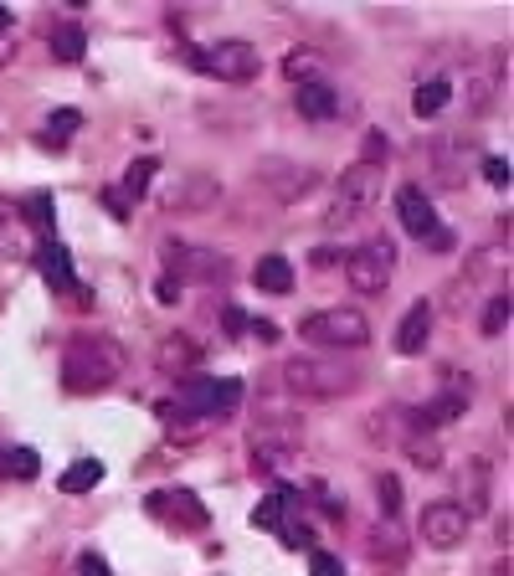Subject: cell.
Listing matches in <instances>:
<instances>
[{"instance_id": "6da1fadb", "label": "cell", "mask_w": 514, "mask_h": 576, "mask_svg": "<svg viewBox=\"0 0 514 576\" xmlns=\"http://www.w3.org/2000/svg\"><path fill=\"white\" fill-rule=\"evenodd\" d=\"M124 371H129V355L108 335H72V345L62 350V386L72 396H98Z\"/></svg>"}, {"instance_id": "7a4b0ae2", "label": "cell", "mask_w": 514, "mask_h": 576, "mask_svg": "<svg viewBox=\"0 0 514 576\" xmlns=\"http://www.w3.org/2000/svg\"><path fill=\"white\" fill-rule=\"evenodd\" d=\"M381 180H386V165L355 160V165L340 175V191H335V206L324 211V227H329V232H345V227L360 222V216H371V206L381 201Z\"/></svg>"}, {"instance_id": "3957f363", "label": "cell", "mask_w": 514, "mask_h": 576, "mask_svg": "<svg viewBox=\"0 0 514 576\" xmlns=\"http://www.w3.org/2000/svg\"><path fill=\"white\" fill-rule=\"evenodd\" d=\"M299 340L319 345V350H360L371 345V319L355 304H335V309H314L299 319Z\"/></svg>"}, {"instance_id": "277c9868", "label": "cell", "mask_w": 514, "mask_h": 576, "mask_svg": "<svg viewBox=\"0 0 514 576\" xmlns=\"http://www.w3.org/2000/svg\"><path fill=\"white\" fill-rule=\"evenodd\" d=\"M283 386L299 391V396H314V402H335V396H350L360 386V371L340 366V360H288L283 366Z\"/></svg>"}, {"instance_id": "5b68a950", "label": "cell", "mask_w": 514, "mask_h": 576, "mask_svg": "<svg viewBox=\"0 0 514 576\" xmlns=\"http://www.w3.org/2000/svg\"><path fill=\"white\" fill-rule=\"evenodd\" d=\"M396 273V247L391 237H365L360 247L345 252V283L355 294H386Z\"/></svg>"}, {"instance_id": "8992f818", "label": "cell", "mask_w": 514, "mask_h": 576, "mask_svg": "<svg viewBox=\"0 0 514 576\" xmlns=\"http://www.w3.org/2000/svg\"><path fill=\"white\" fill-rule=\"evenodd\" d=\"M170 407L196 412V417H232L242 407V381H232V376H186L175 386Z\"/></svg>"}, {"instance_id": "52a82bcc", "label": "cell", "mask_w": 514, "mask_h": 576, "mask_svg": "<svg viewBox=\"0 0 514 576\" xmlns=\"http://www.w3.org/2000/svg\"><path fill=\"white\" fill-rule=\"evenodd\" d=\"M196 67L211 72L216 83H252L257 72H263V57H257V47L242 42V36H227V42H211L206 52H196Z\"/></svg>"}, {"instance_id": "ba28073f", "label": "cell", "mask_w": 514, "mask_h": 576, "mask_svg": "<svg viewBox=\"0 0 514 576\" xmlns=\"http://www.w3.org/2000/svg\"><path fill=\"white\" fill-rule=\"evenodd\" d=\"M150 515L165 520V525H175V530H191V535H201L211 525L201 494H191V489H160V494H150Z\"/></svg>"}, {"instance_id": "9c48e42d", "label": "cell", "mask_w": 514, "mask_h": 576, "mask_svg": "<svg viewBox=\"0 0 514 576\" xmlns=\"http://www.w3.org/2000/svg\"><path fill=\"white\" fill-rule=\"evenodd\" d=\"M417 530H422V540H427L432 551H453V546H463V540H468V515L458 510L453 499H437V504H427V510H422Z\"/></svg>"}, {"instance_id": "30bf717a", "label": "cell", "mask_w": 514, "mask_h": 576, "mask_svg": "<svg viewBox=\"0 0 514 576\" xmlns=\"http://www.w3.org/2000/svg\"><path fill=\"white\" fill-rule=\"evenodd\" d=\"M211 206H222V180L206 175V170L180 175L165 191V211H180V216H196V211H211Z\"/></svg>"}, {"instance_id": "8fae6325", "label": "cell", "mask_w": 514, "mask_h": 576, "mask_svg": "<svg viewBox=\"0 0 514 576\" xmlns=\"http://www.w3.org/2000/svg\"><path fill=\"white\" fill-rule=\"evenodd\" d=\"M458 494H463V499H453V504H458V510H463L468 520L489 510V499H494V463H489L484 453L463 463V474H458Z\"/></svg>"}, {"instance_id": "7c38bea8", "label": "cell", "mask_w": 514, "mask_h": 576, "mask_svg": "<svg viewBox=\"0 0 514 576\" xmlns=\"http://www.w3.org/2000/svg\"><path fill=\"white\" fill-rule=\"evenodd\" d=\"M499 78H504V62H499V57L463 67V114H468V119H479L484 108L494 103V93H499Z\"/></svg>"}, {"instance_id": "4fadbf2b", "label": "cell", "mask_w": 514, "mask_h": 576, "mask_svg": "<svg viewBox=\"0 0 514 576\" xmlns=\"http://www.w3.org/2000/svg\"><path fill=\"white\" fill-rule=\"evenodd\" d=\"M396 216H401V227H407V237L427 242L432 232H443L437 227V211H432V196L417 186V180H407V186L396 191Z\"/></svg>"}, {"instance_id": "5bb4252c", "label": "cell", "mask_w": 514, "mask_h": 576, "mask_svg": "<svg viewBox=\"0 0 514 576\" xmlns=\"http://www.w3.org/2000/svg\"><path fill=\"white\" fill-rule=\"evenodd\" d=\"M293 103H299V114H304L309 124H329V119L340 114V93H335V83H329V78H314V72L293 83Z\"/></svg>"}, {"instance_id": "9a60e30c", "label": "cell", "mask_w": 514, "mask_h": 576, "mask_svg": "<svg viewBox=\"0 0 514 576\" xmlns=\"http://www.w3.org/2000/svg\"><path fill=\"white\" fill-rule=\"evenodd\" d=\"M165 263H170V278H186V273L227 278V258H222V252H201L191 242H165Z\"/></svg>"}, {"instance_id": "2e32d148", "label": "cell", "mask_w": 514, "mask_h": 576, "mask_svg": "<svg viewBox=\"0 0 514 576\" xmlns=\"http://www.w3.org/2000/svg\"><path fill=\"white\" fill-rule=\"evenodd\" d=\"M36 273L47 278L52 294L78 299V273H72V258H67V247H62V242H42V247H36Z\"/></svg>"}, {"instance_id": "e0dca14e", "label": "cell", "mask_w": 514, "mask_h": 576, "mask_svg": "<svg viewBox=\"0 0 514 576\" xmlns=\"http://www.w3.org/2000/svg\"><path fill=\"white\" fill-rule=\"evenodd\" d=\"M196 366H201V345L191 340V335H165L160 345H155V371H165V376H196Z\"/></svg>"}, {"instance_id": "ac0fdd59", "label": "cell", "mask_w": 514, "mask_h": 576, "mask_svg": "<svg viewBox=\"0 0 514 576\" xmlns=\"http://www.w3.org/2000/svg\"><path fill=\"white\" fill-rule=\"evenodd\" d=\"M427 340H432V304L417 299L407 314H401V324H396V350L401 355H422Z\"/></svg>"}, {"instance_id": "d6986e66", "label": "cell", "mask_w": 514, "mask_h": 576, "mask_svg": "<svg viewBox=\"0 0 514 576\" xmlns=\"http://www.w3.org/2000/svg\"><path fill=\"white\" fill-rule=\"evenodd\" d=\"M463 412H468V386H453V391H443V396H432V402H427L422 412H412V417H417L422 432H432V427L458 422Z\"/></svg>"}, {"instance_id": "ffe728a7", "label": "cell", "mask_w": 514, "mask_h": 576, "mask_svg": "<svg viewBox=\"0 0 514 576\" xmlns=\"http://www.w3.org/2000/svg\"><path fill=\"white\" fill-rule=\"evenodd\" d=\"M463 134H448V139H437L432 144V175H437V186H448L458 191L463 186Z\"/></svg>"}, {"instance_id": "44dd1931", "label": "cell", "mask_w": 514, "mask_h": 576, "mask_svg": "<svg viewBox=\"0 0 514 576\" xmlns=\"http://www.w3.org/2000/svg\"><path fill=\"white\" fill-rule=\"evenodd\" d=\"M448 103H453V78L432 72V78H422L417 93H412V114H417V119H437Z\"/></svg>"}, {"instance_id": "7402d4cb", "label": "cell", "mask_w": 514, "mask_h": 576, "mask_svg": "<svg viewBox=\"0 0 514 576\" xmlns=\"http://www.w3.org/2000/svg\"><path fill=\"white\" fill-rule=\"evenodd\" d=\"M257 175H263L268 186L278 191V201H293L299 191H309V186H314V170H299V165H288V160H268Z\"/></svg>"}, {"instance_id": "603a6c76", "label": "cell", "mask_w": 514, "mask_h": 576, "mask_svg": "<svg viewBox=\"0 0 514 576\" xmlns=\"http://www.w3.org/2000/svg\"><path fill=\"white\" fill-rule=\"evenodd\" d=\"M252 283L263 288V294H288V288H293V263L283 258V252H268V258H257Z\"/></svg>"}, {"instance_id": "cb8c5ba5", "label": "cell", "mask_w": 514, "mask_h": 576, "mask_svg": "<svg viewBox=\"0 0 514 576\" xmlns=\"http://www.w3.org/2000/svg\"><path fill=\"white\" fill-rule=\"evenodd\" d=\"M103 474H108L103 458H78V463H67V468H62L57 489H62V494H88V489L103 484Z\"/></svg>"}, {"instance_id": "d4e9b609", "label": "cell", "mask_w": 514, "mask_h": 576, "mask_svg": "<svg viewBox=\"0 0 514 576\" xmlns=\"http://www.w3.org/2000/svg\"><path fill=\"white\" fill-rule=\"evenodd\" d=\"M288 448H293V438H268V432H257L252 438V468L257 474H273V468L288 458Z\"/></svg>"}, {"instance_id": "484cf974", "label": "cell", "mask_w": 514, "mask_h": 576, "mask_svg": "<svg viewBox=\"0 0 514 576\" xmlns=\"http://www.w3.org/2000/svg\"><path fill=\"white\" fill-rule=\"evenodd\" d=\"M0 474L26 484V479L42 474V458H36V448H6V453H0Z\"/></svg>"}, {"instance_id": "4316f807", "label": "cell", "mask_w": 514, "mask_h": 576, "mask_svg": "<svg viewBox=\"0 0 514 576\" xmlns=\"http://www.w3.org/2000/svg\"><path fill=\"white\" fill-rule=\"evenodd\" d=\"M78 129H83V114H78V108H57V114L47 119V129H42V144L62 150V144H67L72 134H78Z\"/></svg>"}, {"instance_id": "83f0119b", "label": "cell", "mask_w": 514, "mask_h": 576, "mask_svg": "<svg viewBox=\"0 0 514 576\" xmlns=\"http://www.w3.org/2000/svg\"><path fill=\"white\" fill-rule=\"evenodd\" d=\"M155 170H160V160H155V155H144V160H134V165H129V175H124V186H119V196H124V201H139L144 191H150V180H155Z\"/></svg>"}, {"instance_id": "f1b7e54d", "label": "cell", "mask_w": 514, "mask_h": 576, "mask_svg": "<svg viewBox=\"0 0 514 576\" xmlns=\"http://www.w3.org/2000/svg\"><path fill=\"white\" fill-rule=\"evenodd\" d=\"M365 551H371V561H391V566H401V556H407V546H401V535H396L391 525H386V530L376 525L371 540H365Z\"/></svg>"}, {"instance_id": "f546056e", "label": "cell", "mask_w": 514, "mask_h": 576, "mask_svg": "<svg viewBox=\"0 0 514 576\" xmlns=\"http://www.w3.org/2000/svg\"><path fill=\"white\" fill-rule=\"evenodd\" d=\"M83 42H88L83 26H57L47 47H52V57H57V62H83Z\"/></svg>"}, {"instance_id": "4dcf8cb0", "label": "cell", "mask_w": 514, "mask_h": 576, "mask_svg": "<svg viewBox=\"0 0 514 576\" xmlns=\"http://www.w3.org/2000/svg\"><path fill=\"white\" fill-rule=\"evenodd\" d=\"M509 330V288L504 294H489V304H484V319H479V335H504Z\"/></svg>"}, {"instance_id": "1f68e13d", "label": "cell", "mask_w": 514, "mask_h": 576, "mask_svg": "<svg viewBox=\"0 0 514 576\" xmlns=\"http://www.w3.org/2000/svg\"><path fill=\"white\" fill-rule=\"evenodd\" d=\"M376 504H381L386 525L401 515V479H396V474H381V479H376Z\"/></svg>"}, {"instance_id": "d6a6232c", "label": "cell", "mask_w": 514, "mask_h": 576, "mask_svg": "<svg viewBox=\"0 0 514 576\" xmlns=\"http://www.w3.org/2000/svg\"><path fill=\"white\" fill-rule=\"evenodd\" d=\"M407 458L417 463V468H443V448H437V438H407Z\"/></svg>"}, {"instance_id": "836d02e7", "label": "cell", "mask_w": 514, "mask_h": 576, "mask_svg": "<svg viewBox=\"0 0 514 576\" xmlns=\"http://www.w3.org/2000/svg\"><path fill=\"white\" fill-rule=\"evenodd\" d=\"M278 535H283L288 551H319V546H314V525H304V520H283Z\"/></svg>"}, {"instance_id": "e575fe53", "label": "cell", "mask_w": 514, "mask_h": 576, "mask_svg": "<svg viewBox=\"0 0 514 576\" xmlns=\"http://www.w3.org/2000/svg\"><path fill=\"white\" fill-rule=\"evenodd\" d=\"M252 520L263 525V530H278V525H283V494L273 489V494H268L263 504H257V515H252Z\"/></svg>"}, {"instance_id": "d590c367", "label": "cell", "mask_w": 514, "mask_h": 576, "mask_svg": "<svg viewBox=\"0 0 514 576\" xmlns=\"http://www.w3.org/2000/svg\"><path fill=\"white\" fill-rule=\"evenodd\" d=\"M479 165H484V180H489V186H499V191L509 186V160H504V155H484Z\"/></svg>"}, {"instance_id": "8d00e7d4", "label": "cell", "mask_w": 514, "mask_h": 576, "mask_svg": "<svg viewBox=\"0 0 514 576\" xmlns=\"http://www.w3.org/2000/svg\"><path fill=\"white\" fill-rule=\"evenodd\" d=\"M309 576H345L340 556H329V551H309Z\"/></svg>"}, {"instance_id": "74e56055", "label": "cell", "mask_w": 514, "mask_h": 576, "mask_svg": "<svg viewBox=\"0 0 514 576\" xmlns=\"http://www.w3.org/2000/svg\"><path fill=\"white\" fill-rule=\"evenodd\" d=\"M155 299H160V304H180V278L165 273V278L155 283Z\"/></svg>"}, {"instance_id": "f35d334b", "label": "cell", "mask_w": 514, "mask_h": 576, "mask_svg": "<svg viewBox=\"0 0 514 576\" xmlns=\"http://www.w3.org/2000/svg\"><path fill=\"white\" fill-rule=\"evenodd\" d=\"M26 216L47 227V222H52V201H47V196H31V201H26Z\"/></svg>"}, {"instance_id": "ab89813d", "label": "cell", "mask_w": 514, "mask_h": 576, "mask_svg": "<svg viewBox=\"0 0 514 576\" xmlns=\"http://www.w3.org/2000/svg\"><path fill=\"white\" fill-rule=\"evenodd\" d=\"M78 576H114V571H108V561H103V556H93V551H88V556L78 561Z\"/></svg>"}, {"instance_id": "60d3db41", "label": "cell", "mask_w": 514, "mask_h": 576, "mask_svg": "<svg viewBox=\"0 0 514 576\" xmlns=\"http://www.w3.org/2000/svg\"><path fill=\"white\" fill-rule=\"evenodd\" d=\"M16 52H21V42H16V31H11V36H0V72H6V67L16 62Z\"/></svg>"}, {"instance_id": "b9f144b4", "label": "cell", "mask_w": 514, "mask_h": 576, "mask_svg": "<svg viewBox=\"0 0 514 576\" xmlns=\"http://www.w3.org/2000/svg\"><path fill=\"white\" fill-rule=\"evenodd\" d=\"M252 330H257V340H263V345H273V340L283 335V330H278L273 319H252Z\"/></svg>"}, {"instance_id": "7bdbcfd3", "label": "cell", "mask_w": 514, "mask_h": 576, "mask_svg": "<svg viewBox=\"0 0 514 576\" xmlns=\"http://www.w3.org/2000/svg\"><path fill=\"white\" fill-rule=\"evenodd\" d=\"M103 206H108V211H114V216H119V222H124V216H129V201H124L119 191H103Z\"/></svg>"}, {"instance_id": "ee69618b", "label": "cell", "mask_w": 514, "mask_h": 576, "mask_svg": "<svg viewBox=\"0 0 514 576\" xmlns=\"http://www.w3.org/2000/svg\"><path fill=\"white\" fill-rule=\"evenodd\" d=\"M227 324H232V335H242V324H247V314H242V309H227Z\"/></svg>"}, {"instance_id": "f6af8a7d", "label": "cell", "mask_w": 514, "mask_h": 576, "mask_svg": "<svg viewBox=\"0 0 514 576\" xmlns=\"http://www.w3.org/2000/svg\"><path fill=\"white\" fill-rule=\"evenodd\" d=\"M0 36H11V11L0 6Z\"/></svg>"}]
</instances>
